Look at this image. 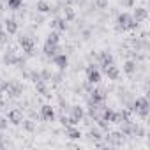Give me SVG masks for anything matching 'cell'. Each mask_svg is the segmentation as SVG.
<instances>
[{
	"instance_id": "cell-1",
	"label": "cell",
	"mask_w": 150,
	"mask_h": 150,
	"mask_svg": "<svg viewBox=\"0 0 150 150\" xmlns=\"http://www.w3.org/2000/svg\"><path fill=\"white\" fill-rule=\"evenodd\" d=\"M131 111H132V113H136L139 118L146 120V117H148V113H150V103H148V97H145V96H139V97L132 99Z\"/></svg>"
},
{
	"instance_id": "cell-2",
	"label": "cell",
	"mask_w": 150,
	"mask_h": 150,
	"mask_svg": "<svg viewBox=\"0 0 150 150\" xmlns=\"http://www.w3.org/2000/svg\"><path fill=\"white\" fill-rule=\"evenodd\" d=\"M139 23L132 18L131 13H120L117 16V30H138Z\"/></svg>"
},
{
	"instance_id": "cell-3",
	"label": "cell",
	"mask_w": 150,
	"mask_h": 150,
	"mask_svg": "<svg viewBox=\"0 0 150 150\" xmlns=\"http://www.w3.org/2000/svg\"><path fill=\"white\" fill-rule=\"evenodd\" d=\"M18 44L23 48L27 57H34L35 55V41H34V37H30L27 34H21V35H18Z\"/></svg>"
},
{
	"instance_id": "cell-4",
	"label": "cell",
	"mask_w": 150,
	"mask_h": 150,
	"mask_svg": "<svg viewBox=\"0 0 150 150\" xmlns=\"http://www.w3.org/2000/svg\"><path fill=\"white\" fill-rule=\"evenodd\" d=\"M2 62H4V65H18V67H25V58L20 57V55H16V51H13V50H7V51L4 53Z\"/></svg>"
},
{
	"instance_id": "cell-5",
	"label": "cell",
	"mask_w": 150,
	"mask_h": 150,
	"mask_svg": "<svg viewBox=\"0 0 150 150\" xmlns=\"http://www.w3.org/2000/svg\"><path fill=\"white\" fill-rule=\"evenodd\" d=\"M85 72H87V81H88L90 85H99V83H101L103 74H101L97 64H88L87 69H85Z\"/></svg>"
},
{
	"instance_id": "cell-6",
	"label": "cell",
	"mask_w": 150,
	"mask_h": 150,
	"mask_svg": "<svg viewBox=\"0 0 150 150\" xmlns=\"http://www.w3.org/2000/svg\"><path fill=\"white\" fill-rule=\"evenodd\" d=\"M88 94H90L88 103H92V104H99V106H104V103H106V99H108V94H106L104 88H92Z\"/></svg>"
},
{
	"instance_id": "cell-7",
	"label": "cell",
	"mask_w": 150,
	"mask_h": 150,
	"mask_svg": "<svg viewBox=\"0 0 150 150\" xmlns=\"http://www.w3.org/2000/svg\"><path fill=\"white\" fill-rule=\"evenodd\" d=\"M104 139H106V145H110V146H122L125 143V136L120 131L108 132V136H104Z\"/></svg>"
},
{
	"instance_id": "cell-8",
	"label": "cell",
	"mask_w": 150,
	"mask_h": 150,
	"mask_svg": "<svg viewBox=\"0 0 150 150\" xmlns=\"http://www.w3.org/2000/svg\"><path fill=\"white\" fill-rule=\"evenodd\" d=\"M51 62H53V65H57L58 71H65L67 65H69V57H67V53H60L58 51L57 55L51 57Z\"/></svg>"
},
{
	"instance_id": "cell-9",
	"label": "cell",
	"mask_w": 150,
	"mask_h": 150,
	"mask_svg": "<svg viewBox=\"0 0 150 150\" xmlns=\"http://www.w3.org/2000/svg\"><path fill=\"white\" fill-rule=\"evenodd\" d=\"M120 132L125 136V138H134V132H136V127L138 124L132 122V120H125V122H120Z\"/></svg>"
},
{
	"instance_id": "cell-10",
	"label": "cell",
	"mask_w": 150,
	"mask_h": 150,
	"mask_svg": "<svg viewBox=\"0 0 150 150\" xmlns=\"http://www.w3.org/2000/svg\"><path fill=\"white\" fill-rule=\"evenodd\" d=\"M6 94L9 96V99H16L23 94V85L20 81H9V87H7Z\"/></svg>"
},
{
	"instance_id": "cell-11",
	"label": "cell",
	"mask_w": 150,
	"mask_h": 150,
	"mask_svg": "<svg viewBox=\"0 0 150 150\" xmlns=\"http://www.w3.org/2000/svg\"><path fill=\"white\" fill-rule=\"evenodd\" d=\"M39 117H41L44 122H53V120L57 118V115H55V108H53L51 104H44V106H41Z\"/></svg>"
},
{
	"instance_id": "cell-12",
	"label": "cell",
	"mask_w": 150,
	"mask_h": 150,
	"mask_svg": "<svg viewBox=\"0 0 150 150\" xmlns=\"http://www.w3.org/2000/svg\"><path fill=\"white\" fill-rule=\"evenodd\" d=\"M69 117L76 122V124H80L83 118H85V108H81L80 104H74V106H71L69 108Z\"/></svg>"
},
{
	"instance_id": "cell-13",
	"label": "cell",
	"mask_w": 150,
	"mask_h": 150,
	"mask_svg": "<svg viewBox=\"0 0 150 150\" xmlns=\"http://www.w3.org/2000/svg\"><path fill=\"white\" fill-rule=\"evenodd\" d=\"M7 120H9V124H13V125H20V124L23 122V111H21L20 108H13V110H9V113H7Z\"/></svg>"
},
{
	"instance_id": "cell-14",
	"label": "cell",
	"mask_w": 150,
	"mask_h": 150,
	"mask_svg": "<svg viewBox=\"0 0 150 150\" xmlns=\"http://www.w3.org/2000/svg\"><path fill=\"white\" fill-rule=\"evenodd\" d=\"M103 72L106 74V76H108V80H111V81H118V80H120V69H118L115 64L103 67Z\"/></svg>"
},
{
	"instance_id": "cell-15",
	"label": "cell",
	"mask_w": 150,
	"mask_h": 150,
	"mask_svg": "<svg viewBox=\"0 0 150 150\" xmlns=\"http://www.w3.org/2000/svg\"><path fill=\"white\" fill-rule=\"evenodd\" d=\"M69 21L65 20V18H62V16H55L53 20H51V28L53 30H57V32H65L67 28H69V25H67Z\"/></svg>"
},
{
	"instance_id": "cell-16",
	"label": "cell",
	"mask_w": 150,
	"mask_h": 150,
	"mask_svg": "<svg viewBox=\"0 0 150 150\" xmlns=\"http://www.w3.org/2000/svg\"><path fill=\"white\" fill-rule=\"evenodd\" d=\"M97 62H99L101 67H106V65L115 64V58H113V55H111L108 50H103V51H99V55H97Z\"/></svg>"
},
{
	"instance_id": "cell-17",
	"label": "cell",
	"mask_w": 150,
	"mask_h": 150,
	"mask_svg": "<svg viewBox=\"0 0 150 150\" xmlns=\"http://www.w3.org/2000/svg\"><path fill=\"white\" fill-rule=\"evenodd\" d=\"M132 9H134V11H132V18H134L138 23H143V21L148 20V9H146V7L138 6V7H132Z\"/></svg>"
},
{
	"instance_id": "cell-18",
	"label": "cell",
	"mask_w": 150,
	"mask_h": 150,
	"mask_svg": "<svg viewBox=\"0 0 150 150\" xmlns=\"http://www.w3.org/2000/svg\"><path fill=\"white\" fill-rule=\"evenodd\" d=\"M18 28H20V25H18V20L16 18H7L4 21V30L7 32V35H16L18 34Z\"/></svg>"
},
{
	"instance_id": "cell-19",
	"label": "cell",
	"mask_w": 150,
	"mask_h": 150,
	"mask_svg": "<svg viewBox=\"0 0 150 150\" xmlns=\"http://www.w3.org/2000/svg\"><path fill=\"white\" fill-rule=\"evenodd\" d=\"M35 90H37V94H41V96L46 97V99L51 97V90H50V87H48V81H44V80H37V81H35Z\"/></svg>"
},
{
	"instance_id": "cell-20",
	"label": "cell",
	"mask_w": 150,
	"mask_h": 150,
	"mask_svg": "<svg viewBox=\"0 0 150 150\" xmlns=\"http://www.w3.org/2000/svg\"><path fill=\"white\" fill-rule=\"evenodd\" d=\"M58 51H62L60 44H51V42H46V41H44V46H42V53H44V57L51 58V57L57 55Z\"/></svg>"
},
{
	"instance_id": "cell-21",
	"label": "cell",
	"mask_w": 150,
	"mask_h": 150,
	"mask_svg": "<svg viewBox=\"0 0 150 150\" xmlns=\"http://www.w3.org/2000/svg\"><path fill=\"white\" fill-rule=\"evenodd\" d=\"M65 136H67L69 139H81V138H83L81 131H80L76 125H67V127H65Z\"/></svg>"
},
{
	"instance_id": "cell-22",
	"label": "cell",
	"mask_w": 150,
	"mask_h": 150,
	"mask_svg": "<svg viewBox=\"0 0 150 150\" xmlns=\"http://www.w3.org/2000/svg\"><path fill=\"white\" fill-rule=\"evenodd\" d=\"M136 71H138V62H136V60L129 58V60L124 62V72L127 74V76H132V74H136Z\"/></svg>"
},
{
	"instance_id": "cell-23",
	"label": "cell",
	"mask_w": 150,
	"mask_h": 150,
	"mask_svg": "<svg viewBox=\"0 0 150 150\" xmlns=\"http://www.w3.org/2000/svg\"><path fill=\"white\" fill-rule=\"evenodd\" d=\"M35 11H37L39 14H50V13H51V4L46 2V0H37Z\"/></svg>"
},
{
	"instance_id": "cell-24",
	"label": "cell",
	"mask_w": 150,
	"mask_h": 150,
	"mask_svg": "<svg viewBox=\"0 0 150 150\" xmlns=\"http://www.w3.org/2000/svg\"><path fill=\"white\" fill-rule=\"evenodd\" d=\"M87 138L90 139V141H103L104 139V136H103V132H101V129L99 127H94V129H90L88 131V134H87Z\"/></svg>"
},
{
	"instance_id": "cell-25",
	"label": "cell",
	"mask_w": 150,
	"mask_h": 150,
	"mask_svg": "<svg viewBox=\"0 0 150 150\" xmlns=\"http://www.w3.org/2000/svg\"><path fill=\"white\" fill-rule=\"evenodd\" d=\"M62 11H64V18H65L67 21H74V20H76V11H74L71 6L62 7Z\"/></svg>"
},
{
	"instance_id": "cell-26",
	"label": "cell",
	"mask_w": 150,
	"mask_h": 150,
	"mask_svg": "<svg viewBox=\"0 0 150 150\" xmlns=\"http://www.w3.org/2000/svg\"><path fill=\"white\" fill-rule=\"evenodd\" d=\"M6 6L9 11H20L23 7V0H6Z\"/></svg>"
},
{
	"instance_id": "cell-27",
	"label": "cell",
	"mask_w": 150,
	"mask_h": 150,
	"mask_svg": "<svg viewBox=\"0 0 150 150\" xmlns=\"http://www.w3.org/2000/svg\"><path fill=\"white\" fill-rule=\"evenodd\" d=\"M46 42H51V44H60V32L51 30V32L46 35Z\"/></svg>"
},
{
	"instance_id": "cell-28",
	"label": "cell",
	"mask_w": 150,
	"mask_h": 150,
	"mask_svg": "<svg viewBox=\"0 0 150 150\" xmlns=\"http://www.w3.org/2000/svg\"><path fill=\"white\" fill-rule=\"evenodd\" d=\"M96 122H97V127H99L101 131H104V132H108V131H110V122H108V120H104V118H101V117H99Z\"/></svg>"
},
{
	"instance_id": "cell-29",
	"label": "cell",
	"mask_w": 150,
	"mask_h": 150,
	"mask_svg": "<svg viewBox=\"0 0 150 150\" xmlns=\"http://www.w3.org/2000/svg\"><path fill=\"white\" fill-rule=\"evenodd\" d=\"M120 122H122V113L120 111H113L111 113V118H110V124H117L118 125Z\"/></svg>"
},
{
	"instance_id": "cell-30",
	"label": "cell",
	"mask_w": 150,
	"mask_h": 150,
	"mask_svg": "<svg viewBox=\"0 0 150 150\" xmlns=\"http://www.w3.org/2000/svg\"><path fill=\"white\" fill-rule=\"evenodd\" d=\"M21 124H23V129H25L27 132H34V131H35V124H34L32 120H23Z\"/></svg>"
},
{
	"instance_id": "cell-31",
	"label": "cell",
	"mask_w": 150,
	"mask_h": 150,
	"mask_svg": "<svg viewBox=\"0 0 150 150\" xmlns=\"http://www.w3.org/2000/svg\"><path fill=\"white\" fill-rule=\"evenodd\" d=\"M51 74H53V72H51L50 69H42V71L39 72V76H41V80H44V81H50V80H51Z\"/></svg>"
},
{
	"instance_id": "cell-32",
	"label": "cell",
	"mask_w": 150,
	"mask_h": 150,
	"mask_svg": "<svg viewBox=\"0 0 150 150\" xmlns=\"http://www.w3.org/2000/svg\"><path fill=\"white\" fill-rule=\"evenodd\" d=\"M9 127V120H7V117H2L0 115V131H6Z\"/></svg>"
},
{
	"instance_id": "cell-33",
	"label": "cell",
	"mask_w": 150,
	"mask_h": 150,
	"mask_svg": "<svg viewBox=\"0 0 150 150\" xmlns=\"http://www.w3.org/2000/svg\"><path fill=\"white\" fill-rule=\"evenodd\" d=\"M94 7H96V9H106V7H108V0H96Z\"/></svg>"
},
{
	"instance_id": "cell-34",
	"label": "cell",
	"mask_w": 150,
	"mask_h": 150,
	"mask_svg": "<svg viewBox=\"0 0 150 150\" xmlns=\"http://www.w3.org/2000/svg\"><path fill=\"white\" fill-rule=\"evenodd\" d=\"M50 81H53L55 85H58V83L62 81V71H60L58 74H51V80H50Z\"/></svg>"
},
{
	"instance_id": "cell-35",
	"label": "cell",
	"mask_w": 150,
	"mask_h": 150,
	"mask_svg": "<svg viewBox=\"0 0 150 150\" xmlns=\"http://www.w3.org/2000/svg\"><path fill=\"white\" fill-rule=\"evenodd\" d=\"M9 145H11V143L6 139V136H4V134H0V148H7Z\"/></svg>"
},
{
	"instance_id": "cell-36",
	"label": "cell",
	"mask_w": 150,
	"mask_h": 150,
	"mask_svg": "<svg viewBox=\"0 0 150 150\" xmlns=\"http://www.w3.org/2000/svg\"><path fill=\"white\" fill-rule=\"evenodd\" d=\"M90 35H92V30H90V28H83V30H81V37H83L85 41H88Z\"/></svg>"
},
{
	"instance_id": "cell-37",
	"label": "cell",
	"mask_w": 150,
	"mask_h": 150,
	"mask_svg": "<svg viewBox=\"0 0 150 150\" xmlns=\"http://www.w3.org/2000/svg\"><path fill=\"white\" fill-rule=\"evenodd\" d=\"M6 42H7V32L4 30V32H0V46L6 44Z\"/></svg>"
},
{
	"instance_id": "cell-38",
	"label": "cell",
	"mask_w": 150,
	"mask_h": 150,
	"mask_svg": "<svg viewBox=\"0 0 150 150\" xmlns=\"http://www.w3.org/2000/svg\"><path fill=\"white\" fill-rule=\"evenodd\" d=\"M122 7H134V0H122Z\"/></svg>"
},
{
	"instance_id": "cell-39",
	"label": "cell",
	"mask_w": 150,
	"mask_h": 150,
	"mask_svg": "<svg viewBox=\"0 0 150 150\" xmlns=\"http://www.w3.org/2000/svg\"><path fill=\"white\" fill-rule=\"evenodd\" d=\"M64 2H65V4H72V2H74V0H64Z\"/></svg>"
},
{
	"instance_id": "cell-40",
	"label": "cell",
	"mask_w": 150,
	"mask_h": 150,
	"mask_svg": "<svg viewBox=\"0 0 150 150\" xmlns=\"http://www.w3.org/2000/svg\"><path fill=\"white\" fill-rule=\"evenodd\" d=\"M2 94H4V92H2V90H0V96H2Z\"/></svg>"
}]
</instances>
